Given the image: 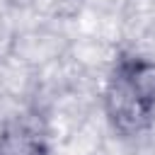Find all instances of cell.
<instances>
[{
	"instance_id": "cell-1",
	"label": "cell",
	"mask_w": 155,
	"mask_h": 155,
	"mask_svg": "<svg viewBox=\"0 0 155 155\" xmlns=\"http://www.w3.org/2000/svg\"><path fill=\"white\" fill-rule=\"evenodd\" d=\"M102 111L111 133L124 140L140 138L155 126V53H116L104 78Z\"/></svg>"
},
{
	"instance_id": "cell-2",
	"label": "cell",
	"mask_w": 155,
	"mask_h": 155,
	"mask_svg": "<svg viewBox=\"0 0 155 155\" xmlns=\"http://www.w3.org/2000/svg\"><path fill=\"white\" fill-rule=\"evenodd\" d=\"M0 155H53V136L48 114L31 104L0 126Z\"/></svg>"
}]
</instances>
